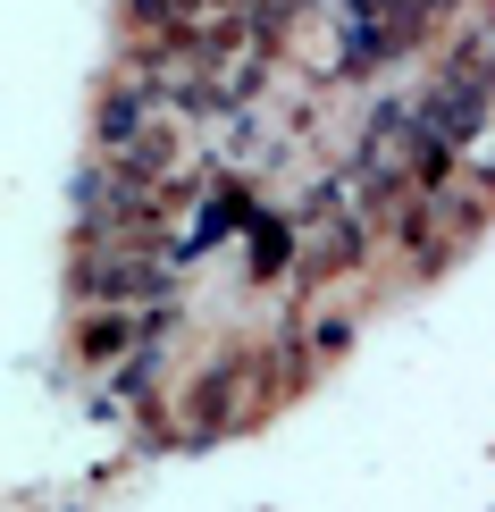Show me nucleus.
Instances as JSON below:
<instances>
[{
    "label": "nucleus",
    "mask_w": 495,
    "mask_h": 512,
    "mask_svg": "<svg viewBox=\"0 0 495 512\" xmlns=\"http://www.w3.org/2000/svg\"><path fill=\"white\" fill-rule=\"evenodd\" d=\"M462 177H470V185H479V194L495 202V126H487V135H479V143L462 152Z\"/></svg>",
    "instance_id": "f03ea898"
},
{
    "label": "nucleus",
    "mask_w": 495,
    "mask_h": 512,
    "mask_svg": "<svg viewBox=\"0 0 495 512\" xmlns=\"http://www.w3.org/2000/svg\"><path fill=\"white\" fill-rule=\"evenodd\" d=\"M93 160H110V168H126V177H143V185H177L185 126L168 110H152L135 84H110V101H101V118H93Z\"/></svg>",
    "instance_id": "f257e3e1"
}]
</instances>
